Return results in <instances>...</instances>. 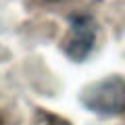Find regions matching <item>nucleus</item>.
Segmentation results:
<instances>
[{"label": "nucleus", "instance_id": "nucleus-2", "mask_svg": "<svg viewBox=\"0 0 125 125\" xmlns=\"http://www.w3.org/2000/svg\"><path fill=\"white\" fill-rule=\"evenodd\" d=\"M96 21L90 15H75L69 21L67 36L62 38V52L71 61H85L96 44Z\"/></svg>", "mask_w": 125, "mask_h": 125}, {"label": "nucleus", "instance_id": "nucleus-1", "mask_svg": "<svg viewBox=\"0 0 125 125\" xmlns=\"http://www.w3.org/2000/svg\"><path fill=\"white\" fill-rule=\"evenodd\" d=\"M79 102L88 111L106 117H117L125 113V79L119 75H111L104 79L90 83L79 94Z\"/></svg>", "mask_w": 125, "mask_h": 125}, {"label": "nucleus", "instance_id": "nucleus-3", "mask_svg": "<svg viewBox=\"0 0 125 125\" xmlns=\"http://www.w3.org/2000/svg\"><path fill=\"white\" fill-rule=\"evenodd\" d=\"M42 125H71V123L65 121V119H61V117H56V115L46 113V115H42Z\"/></svg>", "mask_w": 125, "mask_h": 125}]
</instances>
